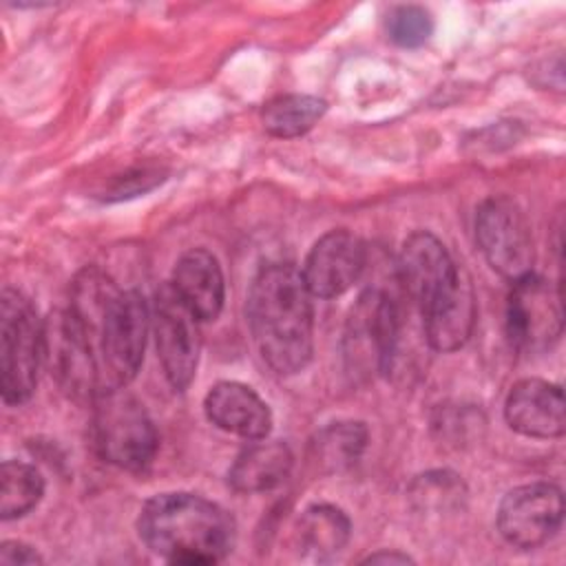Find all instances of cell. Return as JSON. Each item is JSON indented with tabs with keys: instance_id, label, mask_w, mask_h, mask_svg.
<instances>
[{
	"instance_id": "obj_1",
	"label": "cell",
	"mask_w": 566,
	"mask_h": 566,
	"mask_svg": "<svg viewBox=\"0 0 566 566\" xmlns=\"http://www.w3.org/2000/svg\"><path fill=\"white\" fill-rule=\"evenodd\" d=\"M148 329L144 296L91 265L75 274L66 305L44 323V360L69 396L93 402L137 376Z\"/></svg>"
},
{
	"instance_id": "obj_2",
	"label": "cell",
	"mask_w": 566,
	"mask_h": 566,
	"mask_svg": "<svg viewBox=\"0 0 566 566\" xmlns=\"http://www.w3.org/2000/svg\"><path fill=\"white\" fill-rule=\"evenodd\" d=\"M245 318L263 363L279 376L307 367L314 349L312 294L292 263L263 265L248 290Z\"/></svg>"
},
{
	"instance_id": "obj_3",
	"label": "cell",
	"mask_w": 566,
	"mask_h": 566,
	"mask_svg": "<svg viewBox=\"0 0 566 566\" xmlns=\"http://www.w3.org/2000/svg\"><path fill=\"white\" fill-rule=\"evenodd\" d=\"M234 520L217 502L186 491L150 497L137 517L139 539L150 553L186 566L221 562L234 546Z\"/></svg>"
},
{
	"instance_id": "obj_4",
	"label": "cell",
	"mask_w": 566,
	"mask_h": 566,
	"mask_svg": "<svg viewBox=\"0 0 566 566\" xmlns=\"http://www.w3.org/2000/svg\"><path fill=\"white\" fill-rule=\"evenodd\" d=\"M44 360V323L31 301L4 287L0 296V394L7 405H22L38 385Z\"/></svg>"
},
{
	"instance_id": "obj_5",
	"label": "cell",
	"mask_w": 566,
	"mask_h": 566,
	"mask_svg": "<svg viewBox=\"0 0 566 566\" xmlns=\"http://www.w3.org/2000/svg\"><path fill=\"white\" fill-rule=\"evenodd\" d=\"M91 440L95 453L126 471L146 469L157 453V429L144 405L124 389L93 400Z\"/></svg>"
},
{
	"instance_id": "obj_6",
	"label": "cell",
	"mask_w": 566,
	"mask_h": 566,
	"mask_svg": "<svg viewBox=\"0 0 566 566\" xmlns=\"http://www.w3.org/2000/svg\"><path fill=\"white\" fill-rule=\"evenodd\" d=\"M398 307L394 298L367 287L352 305L343 332V358L354 378L371 380L391 365L398 343Z\"/></svg>"
},
{
	"instance_id": "obj_7",
	"label": "cell",
	"mask_w": 566,
	"mask_h": 566,
	"mask_svg": "<svg viewBox=\"0 0 566 566\" xmlns=\"http://www.w3.org/2000/svg\"><path fill=\"white\" fill-rule=\"evenodd\" d=\"M475 241L491 270L511 283L533 274L535 245L531 223L511 197H489L478 206Z\"/></svg>"
},
{
	"instance_id": "obj_8",
	"label": "cell",
	"mask_w": 566,
	"mask_h": 566,
	"mask_svg": "<svg viewBox=\"0 0 566 566\" xmlns=\"http://www.w3.org/2000/svg\"><path fill=\"white\" fill-rule=\"evenodd\" d=\"M199 323L201 321L186 307L170 283L157 287L150 310V327L164 376L177 391H184L197 374L201 352Z\"/></svg>"
},
{
	"instance_id": "obj_9",
	"label": "cell",
	"mask_w": 566,
	"mask_h": 566,
	"mask_svg": "<svg viewBox=\"0 0 566 566\" xmlns=\"http://www.w3.org/2000/svg\"><path fill=\"white\" fill-rule=\"evenodd\" d=\"M564 329L562 292L551 281L528 274L511 283L506 298V336L524 354L551 349Z\"/></svg>"
},
{
	"instance_id": "obj_10",
	"label": "cell",
	"mask_w": 566,
	"mask_h": 566,
	"mask_svg": "<svg viewBox=\"0 0 566 566\" xmlns=\"http://www.w3.org/2000/svg\"><path fill=\"white\" fill-rule=\"evenodd\" d=\"M564 495L553 482H528L511 489L497 506V531L515 548L546 544L562 526Z\"/></svg>"
},
{
	"instance_id": "obj_11",
	"label": "cell",
	"mask_w": 566,
	"mask_h": 566,
	"mask_svg": "<svg viewBox=\"0 0 566 566\" xmlns=\"http://www.w3.org/2000/svg\"><path fill=\"white\" fill-rule=\"evenodd\" d=\"M396 272L405 294L422 312L455 283L462 268L433 232L416 230L400 245Z\"/></svg>"
},
{
	"instance_id": "obj_12",
	"label": "cell",
	"mask_w": 566,
	"mask_h": 566,
	"mask_svg": "<svg viewBox=\"0 0 566 566\" xmlns=\"http://www.w3.org/2000/svg\"><path fill=\"white\" fill-rule=\"evenodd\" d=\"M367 245L352 230L325 232L307 252L301 276L312 296L334 298L345 294L365 272Z\"/></svg>"
},
{
	"instance_id": "obj_13",
	"label": "cell",
	"mask_w": 566,
	"mask_h": 566,
	"mask_svg": "<svg viewBox=\"0 0 566 566\" xmlns=\"http://www.w3.org/2000/svg\"><path fill=\"white\" fill-rule=\"evenodd\" d=\"M509 427L526 438H559L566 427L562 387L544 378L517 380L504 402Z\"/></svg>"
},
{
	"instance_id": "obj_14",
	"label": "cell",
	"mask_w": 566,
	"mask_h": 566,
	"mask_svg": "<svg viewBox=\"0 0 566 566\" xmlns=\"http://www.w3.org/2000/svg\"><path fill=\"white\" fill-rule=\"evenodd\" d=\"M206 418L221 431L243 440L268 438L272 429V411L268 402L239 380H221L210 387L203 398Z\"/></svg>"
},
{
	"instance_id": "obj_15",
	"label": "cell",
	"mask_w": 566,
	"mask_h": 566,
	"mask_svg": "<svg viewBox=\"0 0 566 566\" xmlns=\"http://www.w3.org/2000/svg\"><path fill=\"white\" fill-rule=\"evenodd\" d=\"M170 285L201 323L214 321L221 314L226 281L223 270L210 250L192 248L184 252L175 263Z\"/></svg>"
},
{
	"instance_id": "obj_16",
	"label": "cell",
	"mask_w": 566,
	"mask_h": 566,
	"mask_svg": "<svg viewBox=\"0 0 566 566\" xmlns=\"http://www.w3.org/2000/svg\"><path fill=\"white\" fill-rule=\"evenodd\" d=\"M420 314L427 343L436 352L460 349L469 340L478 316L475 294L464 270L460 272L455 283Z\"/></svg>"
},
{
	"instance_id": "obj_17",
	"label": "cell",
	"mask_w": 566,
	"mask_h": 566,
	"mask_svg": "<svg viewBox=\"0 0 566 566\" xmlns=\"http://www.w3.org/2000/svg\"><path fill=\"white\" fill-rule=\"evenodd\" d=\"M292 451L281 440H252L228 469V484L237 493H265L285 482L292 471Z\"/></svg>"
},
{
	"instance_id": "obj_18",
	"label": "cell",
	"mask_w": 566,
	"mask_h": 566,
	"mask_svg": "<svg viewBox=\"0 0 566 566\" xmlns=\"http://www.w3.org/2000/svg\"><path fill=\"white\" fill-rule=\"evenodd\" d=\"M352 522L334 504L307 506L294 526V542L303 557L323 562L334 557L349 542Z\"/></svg>"
},
{
	"instance_id": "obj_19",
	"label": "cell",
	"mask_w": 566,
	"mask_h": 566,
	"mask_svg": "<svg viewBox=\"0 0 566 566\" xmlns=\"http://www.w3.org/2000/svg\"><path fill=\"white\" fill-rule=\"evenodd\" d=\"M369 431L360 420H336L321 427L310 442V462L318 473H340L358 462Z\"/></svg>"
},
{
	"instance_id": "obj_20",
	"label": "cell",
	"mask_w": 566,
	"mask_h": 566,
	"mask_svg": "<svg viewBox=\"0 0 566 566\" xmlns=\"http://www.w3.org/2000/svg\"><path fill=\"white\" fill-rule=\"evenodd\" d=\"M327 102L316 95L285 93L276 95L261 108V124L272 137L292 139L305 135L325 115Z\"/></svg>"
},
{
	"instance_id": "obj_21",
	"label": "cell",
	"mask_w": 566,
	"mask_h": 566,
	"mask_svg": "<svg viewBox=\"0 0 566 566\" xmlns=\"http://www.w3.org/2000/svg\"><path fill=\"white\" fill-rule=\"evenodd\" d=\"M44 495L42 473L22 460H4L0 471V517L4 522L27 515Z\"/></svg>"
},
{
	"instance_id": "obj_22",
	"label": "cell",
	"mask_w": 566,
	"mask_h": 566,
	"mask_svg": "<svg viewBox=\"0 0 566 566\" xmlns=\"http://www.w3.org/2000/svg\"><path fill=\"white\" fill-rule=\"evenodd\" d=\"M387 35L402 49L422 46L433 33V18L424 7L400 4L387 15Z\"/></svg>"
},
{
	"instance_id": "obj_23",
	"label": "cell",
	"mask_w": 566,
	"mask_h": 566,
	"mask_svg": "<svg viewBox=\"0 0 566 566\" xmlns=\"http://www.w3.org/2000/svg\"><path fill=\"white\" fill-rule=\"evenodd\" d=\"M411 497L420 509L444 511L464 497L462 480L449 471H429L411 484Z\"/></svg>"
},
{
	"instance_id": "obj_24",
	"label": "cell",
	"mask_w": 566,
	"mask_h": 566,
	"mask_svg": "<svg viewBox=\"0 0 566 566\" xmlns=\"http://www.w3.org/2000/svg\"><path fill=\"white\" fill-rule=\"evenodd\" d=\"M0 564L33 566V564H42V557L33 546H29L24 542H18V539H7L0 546Z\"/></svg>"
},
{
	"instance_id": "obj_25",
	"label": "cell",
	"mask_w": 566,
	"mask_h": 566,
	"mask_svg": "<svg viewBox=\"0 0 566 566\" xmlns=\"http://www.w3.org/2000/svg\"><path fill=\"white\" fill-rule=\"evenodd\" d=\"M365 562L367 564H409L411 557L405 555V553H396V551H391V553L380 551V553H374V555L365 557Z\"/></svg>"
}]
</instances>
